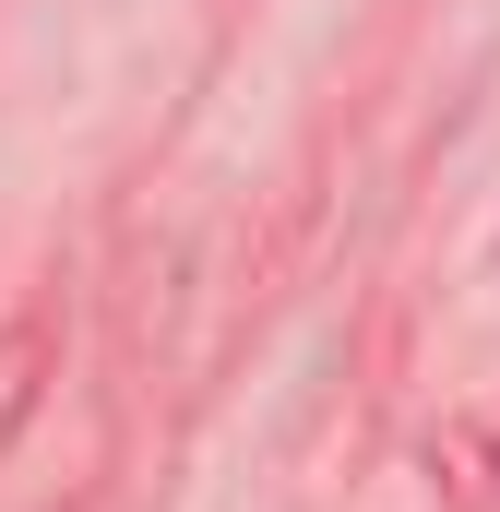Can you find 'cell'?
I'll list each match as a JSON object with an SVG mask.
<instances>
[{
    "label": "cell",
    "mask_w": 500,
    "mask_h": 512,
    "mask_svg": "<svg viewBox=\"0 0 500 512\" xmlns=\"http://www.w3.org/2000/svg\"><path fill=\"white\" fill-rule=\"evenodd\" d=\"M48 382H60V286H24V298L0 310V453L36 429Z\"/></svg>",
    "instance_id": "6da1fadb"
},
{
    "label": "cell",
    "mask_w": 500,
    "mask_h": 512,
    "mask_svg": "<svg viewBox=\"0 0 500 512\" xmlns=\"http://www.w3.org/2000/svg\"><path fill=\"white\" fill-rule=\"evenodd\" d=\"M429 489H441V512H489L500 501V417H477V405L441 417V441H429Z\"/></svg>",
    "instance_id": "7a4b0ae2"
},
{
    "label": "cell",
    "mask_w": 500,
    "mask_h": 512,
    "mask_svg": "<svg viewBox=\"0 0 500 512\" xmlns=\"http://www.w3.org/2000/svg\"><path fill=\"white\" fill-rule=\"evenodd\" d=\"M72 512H108V489H84V501H72Z\"/></svg>",
    "instance_id": "3957f363"
}]
</instances>
